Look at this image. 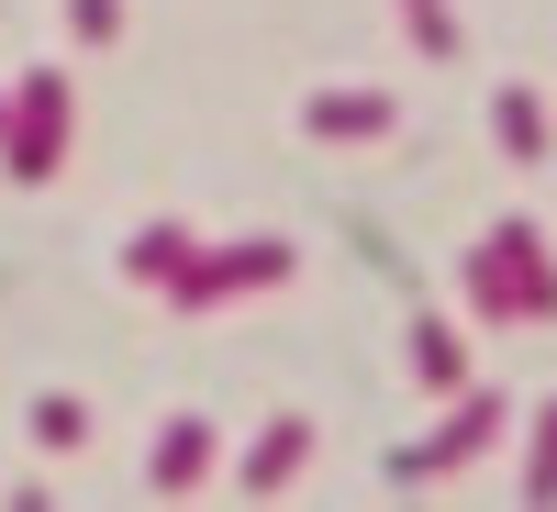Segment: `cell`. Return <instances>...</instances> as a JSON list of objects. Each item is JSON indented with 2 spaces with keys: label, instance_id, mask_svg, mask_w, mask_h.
I'll return each mask as SVG.
<instances>
[{
  "label": "cell",
  "instance_id": "obj_1",
  "mask_svg": "<svg viewBox=\"0 0 557 512\" xmlns=\"http://www.w3.org/2000/svg\"><path fill=\"white\" fill-rule=\"evenodd\" d=\"M491 435H502V401H491V390H469V401H457L424 446H401V457H391V479H446V469H469Z\"/></svg>",
  "mask_w": 557,
  "mask_h": 512
},
{
  "label": "cell",
  "instance_id": "obj_2",
  "mask_svg": "<svg viewBox=\"0 0 557 512\" xmlns=\"http://www.w3.org/2000/svg\"><path fill=\"white\" fill-rule=\"evenodd\" d=\"M491 257H502V278H513L524 323H557V257H546V235H535V223H502V235H491Z\"/></svg>",
  "mask_w": 557,
  "mask_h": 512
},
{
  "label": "cell",
  "instance_id": "obj_3",
  "mask_svg": "<svg viewBox=\"0 0 557 512\" xmlns=\"http://www.w3.org/2000/svg\"><path fill=\"white\" fill-rule=\"evenodd\" d=\"M412 379H424V390H457V379H469V346H457V323H412Z\"/></svg>",
  "mask_w": 557,
  "mask_h": 512
},
{
  "label": "cell",
  "instance_id": "obj_4",
  "mask_svg": "<svg viewBox=\"0 0 557 512\" xmlns=\"http://www.w3.org/2000/svg\"><path fill=\"white\" fill-rule=\"evenodd\" d=\"M491 134H502L513 157H546V101H535V89H502V101H491Z\"/></svg>",
  "mask_w": 557,
  "mask_h": 512
},
{
  "label": "cell",
  "instance_id": "obj_5",
  "mask_svg": "<svg viewBox=\"0 0 557 512\" xmlns=\"http://www.w3.org/2000/svg\"><path fill=\"white\" fill-rule=\"evenodd\" d=\"M524 501H557V401H535L524 424Z\"/></svg>",
  "mask_w": 557,
  "mask_h": 512
},
{
  "label": "cell",
  "instance_id": "obj_6",
  "mask_svg": "<svg viewBox=\"0 0 557 512\" xmlns=\"http://www.w3.org/2000/svg\"><path fill=\"white\" fill-rule=\"evenodd\" d=\"M469 312H480V323H524V301H513V278H502V257H491V246L469 257Z\"/></svg>",
  "mask_w": 557,
  "mask_h": 512
},
{
  "label": "cell",
  "instance_id": "obj_7",
  "mask_svg": "<svg viewBox=\"0 0 557 512\" xmlns=\"http://www.w3.org/2000/svg\"><path fill=\"white\" fill-rule=\"evenodd\" d=\"M391 101H312V134H380Z\"/></svg>",
  "mask_w": 557,
  "mask_h": 512
},
{
  "label": "cell",
  "instance_id": "obj_8",
  "mask_svg": "<svg viewBox=\"0 0 557 512\" xmlns=\"http://www.w3.org/2000/svg\"><path fill=\"white\" fill-rule=\"evenodd\" d=\"M401 23H412V45H424V57H457V23H446V0H401Z\"/></svg>",
  "mask_w": 557,
  "mask_h": 512
},
{
  "label": "cell",
  "instance_id": "obj_9",
  "mask_svg": "<svg viewBox=\"0 0 557 512\" xmlns=\"http://www.w3.org/2000/svg\"><path fill=\"white\" fill-rule=\"evenodd\" d=\"M301 446H312V435H301V424H278V435H268V446H257V490H268V479H290V469H301Z\"/></svg>",
  "mask_w": 557,
  "mask_h": 512
}]
</instances>
